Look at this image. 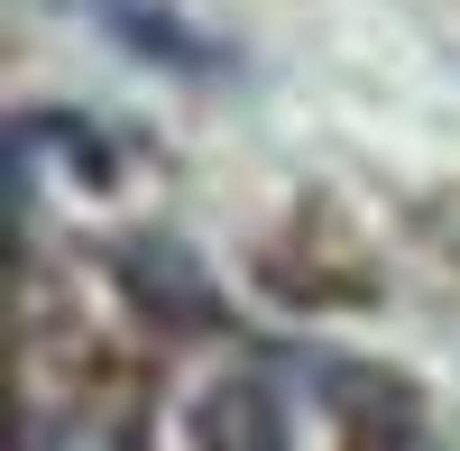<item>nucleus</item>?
<instances>
[{
  "instance_id": "obj_1",
  "label": "nucleus",
  "mask_w": 460,
  "mask_h": 451,
  "mask_svg": "<svg viewBox=\"0 0 460 451\" xmlns=\"http://www.w3.org/2000/svg\"><path fill=\"white\" fill-rule=\"evenodd\" d=\"M194 433H203V451H277V405H267V387L230 378V387L203 396Z\"/></svg>"
},
{
  "instance_id": "obj_2",
  "label": "nucleus",
  "mask_w": 460,
  "mask_h": 451,
  "mask_svg": "<svg viewBox=\"0 0 460 451\" xmlns=\"http://www.w3.org/2000/svg\"><path fill=\"white\" fill-rule=\"evenodd\" d=\"M28 451H129V433L102 424V415H65V424H37Z\"/></svg>"
}]
</instances>
